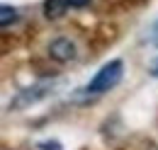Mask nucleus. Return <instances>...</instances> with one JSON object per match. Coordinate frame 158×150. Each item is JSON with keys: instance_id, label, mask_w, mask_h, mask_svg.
<instances>
[{"instance_id": "obj_6", "label": "nucleus", "mask_w": 158, "mask_h": 150, "mask_svg": "<svg viewBox=\"0 0 158 150\" xmlns=\"http://www.w3.org/2000/svg\"><path fill=\"white\" fill-rule=\"evenodd\" d=\"M39 150H63V148H61V143H56V140H51V143L49 140H41Z\"/></svg>"}, {"instance_id": "obj_9", "label": "nucleus", "mask_w": 158, "mask_h": 150, "mask_svg": "<svg viewBox=\"0 0 158 150\" xmlns=\"http://www.w3.org/2000/svg\"><path fill=\"white\" fill-rule=\"evenodd\" d=\"M151 75H156V77H158V58L153 61V65H151Z\"/></svg>"}, {"instance_id": "obj_3", "label": "nucleus", "mask_w": 158, "mask_h": 150, "mask_svg": "<svg viewBox=\"0 0 158 150\" xmlns=\"http://www.w3.org/2000/svg\"><path fill=\"white\" fill-rule=\"evenodd\" d=\"M49 56L54 58L56 63H68L71 58L76 56V44L71 41V39H54L51 44H49Z\"/></svg>"}, {"instance_id": "obj_7", "label": "nucleus", "mask_w": 158, "mask_h": 150, "mask_svg": "<svg viewBox=\"0 0 158 150\" xmlns=\"http://www.w3.org/2000/svg\"><path fill=\"white\" fill-rule=\"evenodd\" d=\"M148 39L153 41V46H158V19L153 22V27H151V32H148Z\"/></svg>"}, {"instance_id": "obj_5", "label": "nucleus", "mask_w": 158, "mask_h": 150, "mask_svg": "<svg viewBox=\"0 0 158 150\" xmlns=\"http://www.w3.org/2000/svg\"><path fill=\"white\" fill-rule=\"evenodd\" d=\"M15 19H17V10H15L12 5L2 2V5H0V24H2V29L12 27V22H15Z\"/></svg>"}, {"instance_id": "obj_2", "label": "nucleus", "mask_w": 158, "mask_h": 150, "mask_svg": "<svg viewBox=\"0 0 158 150\" xmlns=\"http://www.w3.org/2000/svg\"><path fill=\"white\" fill-rule=\"evenodd\" d=\"M54 87H56V82H37L34 87H27V90H22V92L15 97L12 104H10V109H24V107H29V104L44 99Z\"/></svg>"}, {"instance_id": "obj_4", "label": "nucleus", "mask_w": 158, "mask_h": 150, "mask_svg": "<svg viewBox=\"0 0 158 150\" xmlns=\"http://www.w3.org/2000/svg\"><path fill=\"white\" fill-rule=\"evenodd\" d=\"M68 10V0H44V17L49 22L61 19Z\"/></svg>"}, {"instance_id": "obj_8", "label": "nucleus", "mask_w": 158, "mask_h": 150, "mask_svg": "<svg viewBox=\"0 0 158 150\" xmlns=\"http://www.w3.org/2000/svg\"><path fill=\"white\" fill-rule=\"evenodd\" d=\"M68 5H71V7H88L90 0H68Z\"/></svg>"}, {"instance_id": "obj_1", "label": "nucleus", "mask_w": 158, "mask_h": 150, "mask_svg": "<svg viewBox=\"0 0 158 150\" xmlns=\"http://www.w3.org/2000/svg\"><path fill=\"white\" fill-rule=\"evenodd\" d=\"M122 75H124V63H122L119 58H117V61H110V63H105L98 73L90 77L85 92H88V94H102V92H107V90L117 87L119 82H122Z\"/></svg>"}]
</instances>
